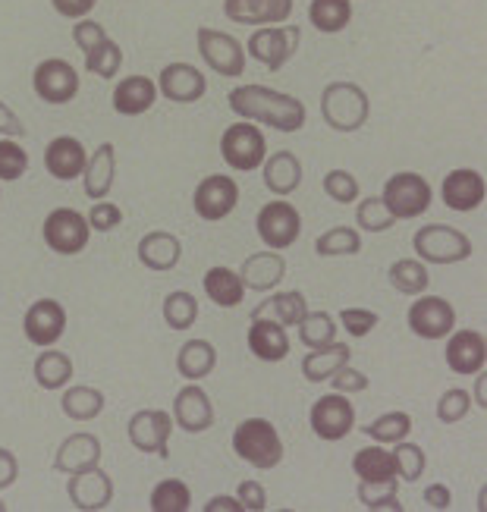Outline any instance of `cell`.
<instances>
[{
    "instance_id": "cell-1",
    "label": "cell",
    "mask_w": 487,
    "mask_h": 512,
    "mask_svg": "<svg viewBox=\"0 0 487 512\" xmlns=\"http://www.w3.org/2000/svg\"><path fill=\"white\" fill-rule=\"evenodd\" d=\"M227 104L239 120L271 126L277 132H286V136L299 132L308 120V110L296 95L277 92L268 85H236Z\"/></svg>"
},
{
    "instance_id": "cell-2",
    "label": "cell",
    "mask_w": 487,
    "mask_h": 512,
    "mask_svg": "<svg viewBox=\"0 0 487 512\" xmlns=\"http://www.w3.org/2000/svg\"><path fill=\"white\" fill-rule=\"evenodd\" d=\"M233 453L258 472H271L283 462V437L271 418H242L230 437Z\"/></svg>"
},
{
    "instance_id": "cell-3",
    "label": "cell",
    "mask_w": 487,
    "mask_h": 512,
    "mask_svg": "<svg viewBox=\"0 0 487 512\" xmlns=\"http://www.w3.org/2000/svg\"><path fill=\"white\" fill-rule=\"evenodd\" d=\"M321 117L334 132H359L371 117V98L362 85L337 79L321 92Z\"/></svg>"
},
{
    "instance_id": "cell-4",
    "label": "cell",
    "mask_w": 487,
    "mask_h": 512,
    "mask_svg": "<svg viewBox=\"0 0 487 512\" xmlns=\"http://www.w3.org/2000/svg\"><path fill=\"white\" fill-rule=\"evenodd\" d=\"M381 202L387 205V211L396 220H415V217H422L431 208L434 189H431V183L425 180L422 173L400 170V173H393L390 180L384 183Z\"/></svg>"
},
{
    "instance_id": "cell-5",
    "label": "cell",
    "mask_w": 487,
    "mask_h": 512,
    "mask_svg": "<svg viewBox=\"0 0 487 512\" xmlns=\"http://www.w3.org/2000/svg\"><path fill=\"white\" fill-rule=\"evenodd\" d=\"M220 158L236 173L261 170L264 158H268V139H264L261 126L249 120L227 126L224 136H220Z\"/></svg>"
},
{
    "instance_id": "cell-6",
    "label": "cell",
    "mask_w": 487,
    "mask_h": 512,
    "mask_svg": "<svg viewBox=\"0 0 487 512\" xmlns=\"http://www.w3.org/2000/svg\"><path fill=\"white\" fill-rule=\"evenodd\" d=\"M412 249L425 264H456L472 258V239L450 224H428L412 236Z\"/></svg>"
},
{
    "instance_id": "cell-7",
    "label": "cell",
    "mask_w": 487,
    "mask_h": 512,
    "mask_svg": "<svg viewBox=\"0 0 487 512\" xmlns=\"http://www.w3.org/2000/svg\"><path fill=\"white\" fill-rule=\"evenodd\" d=\"M195 44H198V54H202V60L211 66L217 76L239 79L242 73H246L249 54H246V48H242L239 38L220 32V29H211V26H198Z\"/></svg>"
},
{
    "instance_id": "cell-8",
    "label": "cell",
    "mask_w": 487,
    "mask_h": 512,
    "mask_svg": "<svg viewBox=\"0 0 487 512\" xmlns=\"http://www.w3.org/2000/svg\"><path fill=\"white\" fill-rule=\"evenodd\" d=\"M41 239L57 255H79L92 239V227H88V217L82 211L54 208L41 224Z\"/></svg>"
},
{
    "instance_id": "cell-9",
    "label": "cell",
    "mask_w": 487,
    "mask_h": 512,
    "mask_svg": "<svg viewBox=\"0 0 487 512\" xmlns=\"http://www.w3.org/2000/svg\"><path fill=\"white\" fill-rule=\"evenodd\" d=\"M255 233L268 249L286 252L302 236V214L296 211V205L277 198V202L261 205V211L255 214Z\"/></svg>"
},
{
    "instance_id": "cell-10",
    "label": "cell",
    "mask_w": 487,
    "mask_h": 512,
    "mask_svg": "<svg viewBox=\"0 0 487 512\" xmlns=\"http://www.w3.org/2000/svg\"><path fill=\"white\" fill-rule=\"evenodd\" d=\"M308 428L315 431L318 440L340 443L356 431V406L349 403L346 393H324L315 399L312 412H308Z\"/></svg>"
},
{
    "instance_id": "cell-11",
    "label": "cell",
    "mask_w": 487,
    "mask_h": 512,
    "mask_svg": "<svg viewBox=\"0 0 487 512\" xmlns=\"http://www.w3.org/2000/svg\"><path fill=\"white\" fill-rule=\"evenodd\" d=\"M299 38H302L299 26H283V22L280 26H258L246 44V54L268 66L271 73H280L283 66L296 57Z\"/></svg>"
},
{
    "instance_id": "cell-12",
    "label": "cell",
    "mask_w": 487,
    "mask_h": 512,
    "mask_svg": "<svg viewBox=\"0 0 487 512\" xmlns=\"http://www.w3.org/2000/svg\"><path fill=\"white\" fill-rule=\"evenodd\" d=\"M406 327L418 340H447L456 330V308L444 296H415L406 308Z\"/></svg>"
},
{
    "instance_id": "cell-13",
    "label": "cell",
    "mask_w": 487,
    "mask_h": 512,
    "mask_svg": "<svg viewBox=\"0 0 487 512\" xmlns=\"http://www.w3.org/2000/svg\"><path fill=\"white\" fill-rule=\"evenodd\" d=\"M173 415L164 409H139L129 418L126 437L139 453L167 459L170 456V434H173Z\"/></svg>"
},
{
    "instance_id": "cell-14",
    "label": "cell",
    "mask_w": 487,
    "mask_h": 512,
    "mask_svg": "<svg viewBox=\"0 0 487 512\" xmlns=\"http://www.w3.org/2000/svg\"><path fill=\"white\" fill-rule=\"evenodd\" d=\"M32 88L44 104H70L79 95V73L70 60L48 57L32 70Z\"/></svg>"
},
{
    "instance_id": "cell-15",
    "label": "cell",
    "mask_w": 487,
    "mask_h": 512,
    "mask_svg": "<svg viewBox=\"0 0 487 512\" xmlns=\"http://www.w3.org/2000/svg\"><path fill=\"white\" fill-rule=\"evenodd\" d=\"M239 205V186L233 176L227 173H211L192 192V211L198 220H208V224H217L236 211Z\"/></svg>"
},
{
    "instance_id": "cell-16",
    "label": "cell",
    "mask_w": 487,
    "mask_h": 512,
    "mask_svg": "<svg viewBox=\"0 0 487 512\" xmlns=\"http://www.w3.org/2000/svg\"><path fill=\"white\" fill-rule=\"evenodd\" d=\"M158 95L173 104H195L208 95V79L198 66L176 60V63H167L158 73Z\"/></svg>"
},
{
    "instance_id": "cell-17",
    "label": "cell",
    "mask_w": 487,
    "mask_h": 512,
    "mask_svg": "<svg viewBox=\"0 0 487 512\" xmlns=\"http://www.w3.org/2000/svg\"><path fill=\"white\" fill-rule=\"evenodd\" d=\"M66 497L79 512H101L114 503V478H110L101 465L95 469L76 472L66 481Z\"/></svg>"
},
{
    "instance_id": "cell-18",
    "label": "cell",
    "mask_w": 487,
    "mask_h": 512,
    "mask_svg": "<svg viewBox=\"0 0 487 512\" xmlns=\"http://www.w3.org/2000/svg\"><path fill=\"white\" fill-rule=\"evenodd\" d=\"M22 333L38 349L57 346V340L66 333V308L57 299H38L29 305L26 318H22Z\"/></svg>"
},
{
    "instance_id": "cell-19",
    "label": "cell",
    "mask_w": 487,
    "mask_h": 512,
    "mask_svg": "<svg viewBox=\"0 0 487 512\" xmlns=\"http://www.w3.org/2000/svg\"><path fill=\"white\" fill-rule=\"evenodd\" d=\"M170 415H173V425L186 434H205L214 428V403H211V396L198 387V381H189L173 396Z\"/></svg>"
},
{
    "instance_id": "cell-20",
    "label": "cell",
    "mask_w": 487,
    "mask_h": 512,
    "mask_svg": "<svg viewBox=\"0 0 487 512\" xmlns=\"http://www.w3.org/2000/svg\"><path fill=\"white\" fill-rule=\"evenodd\" d=\"M440 198H444V205L450 211H459V214H469V211H478L487 198V183L484 176L472 167H456L444 176V183H440Z\"/></svg>"
},
{
    "instance_id": "cell-21",
    "label": "cell",
    "mask_w": 487,
    "mask_h": 512,
    "mask_svg": "<svg viewBox=\"0 0 487 512\" xmlns=\"http://www.w3.org/2000/svg\"><path fill=\"white\" fill-rule=\"evenodd\" d=\"M444 359L453 374L472 377L487 365V340L478 330H453L444 346Z\"/></svg>"
},
{
    "instance_id": "cell-22",
    "label": "cell",
    "mask_w": 487,
    "mask_h": 512,
    "mask_svg": "<svg viewBox=\"0 0 487 512\" xmlns=\"http://www.w3.org/2000/svg\"><path fill=\"white\" fill-rule=\"evenodd\" d=\"M85 164H88V148L76 136H57L44 148V170L60 183L79 180L85 173Z\"/></svg>"
},
{
    "instance_id": "cell-23",
    "label": "cell",
    "mask_w": 487,
    "mask_h": 512,
    "mask_svg": "<svg viewBox=\"0 0 487 512\" xmlns=\"http://www.w3.org/2000/svg\"><path fill=\"white\" fill-rule=\"evenodd\" d=\"M293 7V0H224V13L236 26H280Z\"/></svg>"
},
{
    "instance_id": "cell-24",
    "label": "cell",
    "mask_w": 487,
    "mask_h": 512,
    "mask_svg": "<svg viewBox=\"0 0 487 512\" xmlns=\"http://www.w3.org/2000/svg\"><path fill=\"white\" fill-rule=\"evenodd\" d=\"M101 465V440L92 431H76L66 437L54 453V469L63 475H76Z\"/></svg>"
},
{
    "instance_id": "cell-25",
    "label": "cell",
    "mask_w": 487,
    "mask_h": 512,
    "mask_svg": "<svg viewBox=\"0 0 487 512\" xmlns=\"http://www.w3.org/2000/svg\"><path fill=\"white\" fill-rule=\"evenodd\" d=\"M249 352L255 355L258 362H283L290 355V337H286V327L274 318H252V327L246 333Z\"/></svg>"
},
{
    "instance_id": "cell-26",
    "label": "cell",
    "mask_w": 487,
    "mask_h": 512,
    "mask_svg": "<svg viewBox=\"0 0 487 512\" xmlns=\"http://www.w3.org/2000/svg\"><path fill=\"white\" fill-rule=\"evenodd\" d=\"M158 98H161L158 95V82H154L151 76H123L114 85V95H110L114 110L120 117H142L154 107V101H158Z\"/></svg>"
},
{
    "instance_id": "cell-27",
    "label": "cell",
    "mask_w": 487,
    "mask_h": 512,
    "mask_svg": "<svg viewBox=\"0 0 487 512\" xmlns=\"http://www.w3.org/2000/svg\"><path fill=\"white\" fill-rule=\"evenodd\" d=\"M136 252H139V261L148 267V271L167 274V271H173L176 264H180L183 242H180V236H173L170 230H151V233H145L139 239Z\"/></svg>"
},
{
    "instance_id": "cell-28",
    "label": "cell",
    "mask_w": 487,
    "mask_h": 512,
    "mask_svg": "<svg viewBox=\"0 0 487 512\" xmlns=\"http://www.w3.org/2000/svg\"><path fill=\"white\" fill-rule=\"evenodd\" d=\"M239 277L252 293H271V289H277L280 280L286 277V258H283V252H274V249L255 252L242 261Z\"/></svg>"
},
{
    "instance_id": "cell-29",
    "label": "cell",
    "mask_w": 487,
    "mask_h": 512,
    "mask_svg": "<svg viewBox=\"0 0 487 512\" xmlns=\"http://www.w3.org/2000/svg\"><path fill=\"white\" fill-rule=\"evenodd\" d=\"M114 176H117V148L114 142H101L88 154V164L82 173L85 195L92 198V202H101V198H107L110 189H114Z\"/></svg>"
},
{
    "instance_id": "cell-30",
    "label": "cell",
    "mask_w": 487,
    "mask_h": 512,
    "mask_svg": "<svg viewBox=\"0 0 487 512\" xmlns=\"http://www.w3.org/2000/svg\"><path fill=\"white\" fill-rule=\"evenodd\" d=\"M261 176H264V186H268L271 195L286 198L302 186V164L293 151H274L264 158Z\"/></svg>"
},
{
    "instance_id": "cell-31",
    "label": "cell",
    "mask_w": 487,
    "mask_h": 512,
    "mask_svg": "<svg viewBox=\"0 0 487 512\" xmlns=\"http://www.w3.org/2000/svg\"><path fill=\"white\" fill-rule=\"evenodd\" d=\"M349 359H352V349L334 340L321 349H308V355L302 359V374L308 384H324L327 377H334L343 365H349Z\"/></svg>"
},
{
    "instance_id": "cell-32",
    "label": "cell",
    "mask_w": 487,
    "mask_h": 512,
    "mask_svg": "<svg viewBox=\"0 0 487 512\" xmlns=\"http://www.w3.org/2000/svg\"><path fill=\"white\" fill-rule=\"evenodd\" d=\"M205 296L217 305V308H236L246 299V283H242L239 271H230L224 264H214L202 277Z\"/></svg>"
},
{
    "instance_id": "cell-33",
    "label": "cell",
    "mask_w": 487,
    "mask_h": 512,
    "mask_svg": "<svg viewBox=\"0 0 487 512\" xmlns=\"http://www.w3.org/2000/svg\"><path fill=\"white\" fill-rule=\"evenodd\" d=\"M217 368V349L208 340H186L176 352V371L186 381H205V377Z\"/></svg>"
},
{
    "instance_id": "cell-34",
    "label": "cell",
    "mask_w": 487,
    "mask_h": 512,
    "mask_svg": "<svg viewBox=\"0 0 487 512\" xmlns=\"http://www.w3.org/2000/svg\"><path fill=\"white\" fill-rule=\"evenodd\" d=\"M32 374H35V384L41 390H63L73 381V359L66 352H57L54 346H48L35 359Z\"/></svg>"
},
{
    "instance_id": "cell-35",
    "label": "cell",
    "mask_w": 487,
    "mask_h": 512,
    "mask_svg": "<svg viewBox=\"0 0 487 512\" xmlns=\"http://www.w3.org/2000/svg\"><path fill=\"white\" fill-rule=\"evenodd\" d=\"M308 315V302L299 289H283V293H274L271 299H264L252 318H274L283 327H296L302 318Z\"/></svg>"
},
{
    "instance_id": "cell-36",
    "label": "cell",
    "mask_w": 487,
    "mask_h": 512,
    "mask_svg": "<svg viewBox=\"0 0 487 512\" xmlns=\"http://www.w3.org/2000/svg\"><path fill=\"white\" fill-rule=\"evenodd\" d=\"M352 472H356L359 481H387V478H396L393 450H387L384 443H371V447L356 450V456H352Z\"/></svg>"
},
{
    "instance_id": "cell-37",
    "label": "cell",
    "mask_w": 487,
    "mask_h": 512,
    "mask_svg": "<svg viewBox=\"0 0 487 512\" xmlns=\"http://www.w3.org/2000/svg\"><path fill=\"white\" fill-rule=\"evenodd\" d=\"M387 280H390V286L396 289V293L412 296V299L428 293V286H431L428 264L418 261V258H400V261H393L390 271H387Z\"/></svg>"
},
{
    "instance_id": "cell-38",
    "label": "cell",
    "mask_w": 487,
    "mask_h": 512,
    "mask_svg": "<svg viewBox=\"0 0 487 512\" xmlns=\"http://www.w3.org/2000/svg\"><path fill=\"white\" fill-rule=\"evenodd\" d=\"M104 406H107L104 393L98 387H85V384L70 387V390L63 393V399H60L63 415L70 418V421H79V425H85V421H95L104 412Z\"/></svg>"
},
{
    "instance_id": "cell-39",
    "label": "cell",
    "mask_w": 487,
    "mask_h": 512,
    "mask_svg": "<svg viewBox=\"0 0 487 512\" xmlns=\"http://www.w3.org/2000/svg\"><path fill=\"white\" fill-rule=\"evenodd\" d=\"M308 22L321 35H340L352 22V0H312L308 4Z\"/></svg>"
},
{
    "instance_id": "cell-40",
    "label": "cell",
    "mask_w": 487,
    "mask_h": 512,
    "mask_svg": "<svg viewBox=\"0 0 487 512\" xmlns=\"http://www.w3.org/2000/svg\"><path fill=\"white\" fill-rule=\"evenodd\" d=\"M365 437H371L374 443H384V447H393V443H400L412 434V415L409 412H384L381 418H374L371 425L362 428Z\"/></svg>"
},
{
    "instance_id": "cell-41",
    "label": "cell",
    "mask_w": 487,
    "mask_h": 512,
    "mask_svg": "<svg viewBox=\"0 0 487 512\" xmlns=\"http://www.w3.org/2000/svg\"><path fill=\"white\" fill-rule=\"evenodd\" d=\"M296 327H299V340L305 349H321L327 343H334L340 330L337 318L330 315V311H308Z\"/></svg>"
},
{
    "instance_id": "cell-42",
    "label": "cell",
    "mask_w": 487,
    "mask_h": 512,
    "mask_svg": "<svg viewBox=\"0 0 487 512\" xmlns=\"http://www.w3.org/2000/svg\"><path fill=\"white\" fill-rule=\"evenodd\" d=\"M315 252L321 258H346L362 252V233L356 227H330L315 239Z\"/></svg>"
},
{
    "instance_id": "cell-43",
    "label": "cell",
    "mask_w": 487,
    "mask_h": 512,
    "mask_svg": "<svg viewBox=\"0 0 487 512\" xmlns=\"http://www.w3.org/2000/svg\"><path fill=\"white\" fill-rule=\"evenodd\" d=\"M359 503L365 509H390V512H403L400 503V478H387V481H359Z\"/></svg>"
},
{
    "instance_id": "cell-44",
    "label": "cell",
    "mask_w": 487,
    "mask_h": 512,
    "mask_svg": "<svg viewBox=\"0 0 487 512\" xmlns=\"http://www.w3.org/2000/svg\"><path fill=\"white\" fill-rule=\"evenodd\" d=\"M151 512H186L192 506V491L189 484H183L180 478H164L154 484L151 500H148Z\"/></svg>"
},
{
    "instance_id": "cell-45",
    "label": "cell",
    "mask_w": 487,
    "mask_h": 512,
    "mask_svg": "<svg viewBox=\"0 0 487 512\" xmlns=\"http://www.w3.org/2000/svg\"><path fill=\"white\" fill-rule=\"evenodd\" d=\"M393 459H396V478L406 481V484H415L428 469L425 450L418 447V443H412L409 437L400 440V443H393Z\"/></svg>"
},
{
    "instance_id": "cell-46",
    "label": "cell",
    "mask_w": 487,
    "mask_h": 512,
    "mask_svg": "<svg viewBox=\"0 0 487 512\" xmlns=\"http://www.w3.org/2000/svg\"><path fill=\"white\" fill-rule=\"evenodd\" d=\"M356 227L365 233H387L396 227V217L387 211V205L381 202V195H368L356 205Z\"/></svg>"
},
{
    "instance_id": "cell-47",
    "label": "cell",
    "mask_w": 487,
    "mask_h": 512,
    "mask_svg": "<svg viewBox=\"0 0 487 512\" xmlns=\"http://www.w3.org/2000/svg\"><path fill=\"white\" fill-rule=\"evenodd\" d=\"M198 321V302L186 289H176L164 299V324L170 330H189Z\"/></svg>"
},
{
    "instance_id": "cell-48",
    "label": "cell",
    "mask_w": 487,
    "mask_h": 512,
    "mask_svg": "<svg viewBox=\"0 0 487 512\" xmlns=\"http://www.w3.org/2000/svg\"><path fill=\"white\" fill-rule=\"evenodd\" d=\"M120 66H123V51H120V44L114 38H107L104 44H98L92 54H85V70L92 76L114 79L120 73Z\"/></svg>"
},
{
    "instance_id": "cell-49",
    "label": "cell",
    "mask_w": 487,
    "mask_h": 512,
    "mask_svg": "<svg viewBox=\"0 0 487 512\" xmlns=\"http://www.w3.org/2000/svg\"><path fill=\"white\" fill-rule=\"evenodd\" d=\"M29 170V151L19 139H0V183H16Z\"/></svg>"
},
{
    "instance_id": "cell-50",
    "label": "cell",
    "mask_w": 487,
    "mask_h": 512,
    "mask_svg": "<svg viewBox=\"0 0 487 512\" xmlns=\"http://www.w3.org/2000/svg\"><path fill=\"white\" fill-rule=\"evenodd\" d=\"M324 192L330 195V202H337V205H352V202H359V192H362V186H359V180L352 176L349 170H327L324 173Z\"/></svg>"
},
{
    "instance_id": "cell-51",
    "label": "cell",
    "mask_w": 487,
    "mask_h": 512,
    "mask_svg": "<svg viewBox=\"0 0 487 512\" xmlns=\"http://www.w3.org/2000/svg\"><path fill=\"white\" fill-rule=\"evenodd\" d=\"M472 412V393L462 387H450L447 393H440L437 399V418L444 425H459L462 418Z\"/></svg>"
},
{
    "instance_id": "cell-52",
    "label": "cell",
    "mask_w": 487,
    "mask_h": 512,
    "mask_svg": "<svg viewBox=\"0 0 487 512\" xmlns=\"http://www.w3.org/2000/svg\"><path fill=\"white\" fill-rule=\"evenodd\" d=\"M337 324L349 333V337H356V340H365L368 333L381 324L378 318V311H371V308H343L340 315H337Z\"/></svg>"
},
{
    "instance_id": "cell-53",
    "label": "cell",
    "mask_w": 487,
    "mask_h": 512,
    "mask_svg": "<svg viewBox=\"0 0 487 512\" xmlns=\"http://www.w3.org/2000/svg\"><path fill=\"white\" fill-rule=\"evenodd\" d=\"M88 217V227L98 230V233H114L120 224H123V208L107 202V198H101V202L92 205V211L85 214Z\"/></svg>"
},
{
    "instance_id": "cell-54",
    "label": "cell",
    "mask_w": 487,
    "mask_h": 512,
    "mask_svg": "<svg viewBox=\"0 0 487 512\" xmlns=\"http://www.w3.org/2000/svg\"><path fill=\"white\" fill-rule=\"evenodd\" d=\"M110 35L104 32V26L101 22H95V19H76V26H73V41L79 44V51L82 54H92L98 44H104Z\"/></svg>"
},
{
    "instance_id": "cell-55",
    "label": "cell",
    "mask_w": 487,
    "mask_h": 512,
    "mask_svg": "<svg viewBox=\"0 0 487 512\" xmlns=\"http://www.w3.org/2000/svg\"><path fill=\"white\" fill-rule=\"evenodd\" d=\"M327 381H330V387H334L337 393H346V396H352V393H365V390L371 387L368 374L359 371V368H352V365H343L334 377H327Z\"/></svg>"
},
{
    "instance_id": "cell-56",
    "label": "cell",
    "mask_w": 487,
    "mask_h": 512,
    "mask_svg": "<svg viewBox=\"0 0 487 512\" xmlns=\"http://www.w3.org/2000/svg\"><path fill=\"white\" fill-rule=\"evenodd\" d=\"M236 500L242 503L246 512H264L268 509V491H264L261 481H242L236 487Z\"/></svg>"
},
{
    "instance_id": "cell-57",
    "label": "cell",
    "mask_w": 487,
    "mask_h": 512,
    "mask_svg": "<svg viewBox=\"0 0 487 512\" xmlns=\"http://www.w3.org/2000/svg\"><path fill=\"white\" fill-rule=\"evenodd\" d=\"M51 7L63 16V19H85L98 7V0H51Z\"/></svg>"
},
{
    "instance_id": "cell-58",
    "label": "cell",
    "mask_w": 487,
    "mask_h": 512,
    "mask_svg": "<svg viewBox=\"0 0 487 512\" xmlns=\"http://www.w3.org/2000/svg\"><path fill=\"white\" fill-rule=\"evenodd\" d=\"M26 136V126L13 114V107L0 101V139H19Z\"/></svg>"
},
{
    "instance_id": "cell-59",
    "label": "cell",
    "mask_w": 487,
    "mask_h": 512,
    "mask_svg": "<svg viewBox=\"0 0 487 512\" xmlns=\"http://www.w3.org/2000/svg\"><path fill=\"white\" fill-rule=\"evenodd\" d=\"M19 478V459L13 450L0 447V491H7V487H13Z\"/></svg>"
},
{
    "instance_id": "cell-60",
    "label": "cell",
    "mask_w": 487,
    "mask_h": 512,
    "mask_svg": "<svg viewBox=\"0 0 487 512\" xmlns=\"http://www.w3.org/2000/svg\"><path fill=\"white\" fill-rule=\"evenodd\" d=\"M425 503H428V509H437V512H444V509H450L453 506V494H450V487L447 484H431L428 491H425Z\"/></svg>"
},
{
    "instance_id": "cell-61",
    "label": "cell",
    "mask_w": 487,
    "mask_h": 512,
    "mask_svg": "<svg viewBox=\"0 0 487 512\" xmlns=\"http://www.w3.org/2000/svg\"><path fill=\"white\" fill-rule=\"evenodd\" d=\"M205 512H242V503L236 500V494H217L205 503Z\"/></svg>"
},
{
    "instance_id": "cell-62",
    "label": "cell",
    "mask_w": 487,
    "mask_h": 512,
    "mask_svg": "<svg viewBox=\"0 0 487 512\" xmlns=\"http://www.w3.org/2000/svg\"><path fill=\"white\" fill-rule=\"evenodd\" d=\"M475 377V387H472V406H478L481 412L487 409V374L484 371H478V374H472Z\"/></svg>"
},
{
    "instance_id": "cell-63",
    "label": "cell",
    "mask_w": 487,
    "mask_h": 512,
    "mask_svg": "<svg viewBox=\"0 0 487 512\" xmlns=\"http://www.w3.org/2000/svg\"><path fill=\"white\" fill-rule=\"evenodd\" d=\"M0 512H7V503L4 500H0Z\"/></svg>"
}]
</instances>
